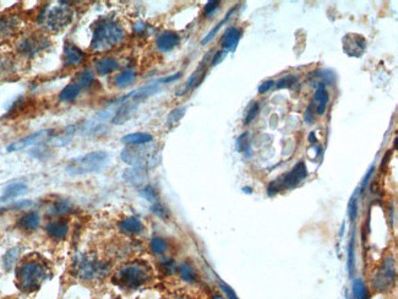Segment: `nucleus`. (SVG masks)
Masks as SVG:
<instances>
[{"instance_id": "nucleus-1", "label": "nucleus", "mask_w": 398, "mask_h": 299, "mask_svg": "<svg viewBox=\"0 0 398 299\" xmlns=\"http://www.w3.org/2000/svg\"><path fill=\"white\" fill-rule=\"evenodd\" d=\"M15 276L18 288L31 293L41 288L43 282L51 276V270L43 259L27 258L19 265Z\"/></svg>"}, {"instance_id": "nucleus-2", "label": "nucleus", "mask_w": 398, "mask_h": 299, "mask_svg": "<svg viewBox=\"0 0 398 299\" xmlns=\"http://www.w3.org/2000/svg\"><path fill=\"white\" fill-rule=\"evenodd\" d=\"M125 38V31L112 18H101L93 24L91 49L103 52L119 46Z\"/></svg>"}, {"instance_id": "nucleus-3", "label": "nucleus", "mask_w": 398, "mask_h": 299, "mask_svg": "<svg viewBox=\"0 0 398 299\" xmlns=\"http://www.w3.org/2000/svg\"><path fill=\"white\" fill-rule=\"evenodd\" d=\"M71 272L81 281H94L107 277L110 272V266L92 254H80L72 261Z\"/></svg>"}, {"instance_id": "nucleus-4", "label": "nucleus", "mask_w": 398, "mask_h": 299, "mask_svg": "<svg viewBox=\"0 0 398 299\" xmlns=\"http://www.w3.org/2000/svg\"><path fill=\"white\" fill-rule=\"evenodd\" d=\"M151 279L150 267L144 262H130L115 273L113 282L124 289H138Z\"/></svg>"}, {"instance_id": "nucleus-5", "label": "nucleus", "mask_w": 398, "mask_h": 299, "mask_svg": "<svg viewBox=\"0 0 398 299\" xmlns=\"http://www.w3.org/2000/svg\"><path fill=\"white\" fill-rule=\"evenodd\" d=\"M108 162H109V155L105 151H92L71 160L66 167V170L71 175L98 173L107 166Z\"/></svg>"}, {"instance_id": "nucleus-6", "label": "nucleus", "mask_w": 398, "mask_h": 299, "mask_svg": "<svg viewBox=\"0 0 398 299\" xmlns=\"http://www.w3.org/2000/svg\"><path fill=\"white\" fill-rule=\"evenodd\" d=\"M156 156H157V150L153 146H145V145L129 146L121 152V158L125 163L131 164L134 168L140 169L155 166L157 163Z\"/></svg>"}, {"instance_id": "nucleus-7", "label": "nucleus", "mask_w": 398, "mask_h": 299, "mask_svg": "<svg viewBox=\"0 0 398 299\" xmlns=\"http://www.w3.org/2000/svg\"><path fill=\"white\" fill-rule=\"evenodd\" d=\"M72 11L65 7H55L41 14L40 24L49 32H59L72 21Z\"/></svg>"}, {"instance_id": "nucleus-8", "label": "nucleus", "mask_w": 398, "mask_h": 299, "mask_svg": "<svg viewBox=\"0 0 398 299\" xmlns=\"http://www.w3.org/2000/svg\"><path fill=\"white\" fill-rule=\"evenodd\" d=\"M306 175H308L306 164L303 161L298 162L296 166L289 170L287 174L282 175V177L274 180L271 184H270L269 194L274 195L277 194V192L281 191V190H291L297 188V186L305 179Z\"/></svg>"}, {"instance_id": "nucleus-9", "label": "nucleus", "mask_w": 398, "mask_h": 299, "mask_svg": "<svg viewBox=\"0 0 398 299\" xmlns=\"http://www.w3.org/2000/svg\"><path fill=\"white\" fill-rule=\"evenodd\" d=\"M49 40L43 33L33 32L24 36L16 43V49L25 57H35L49 47Z\"/></svg>"}, {"instance_id": "nucleus-10", "label": "nucleus", "mask_w": 398, "mask_h": 299, "mask_svg": "<svg viewBox=\"0 0 398 299\" xmlns=\"http://www.w3.org/2000/svg\"><path fill=\"white\" fill-rule=\"evenodd\" d=\"M394 278H396L394 260L392 256H387L378 267L377 272L375 273L374 279H372V287L377 292H386L393 286Z\"/></svg>"}, {"instance_id": "nucleus-11", "label": "nucleus", "mask_w": 398, "mask_h": 299, "mask_svg": "<svg viewBox=\"0 0 398 299\" xmlns=\"http://www.w3.org/2000/svg\"><path fill=\"white\" fill-rule=\"evenodd\" d=\"M21 21L15 15L0 16V42H4L19 32Z\"/></svg>"}, {"instance_id": "nucleus-12", "label": "nucleus", "mask_w": 398, "mask_h": 299, "mask_svg": "<svg viewBox=\"0 0 398 299\" xmlns=\"http://www.w3.org/2000/svg\"><path fill=\"white\" fill-rule=\"evenodd\" d=\"M343 49L349 57H359L366 48V42L357 33H349L343 38Z\"/></svg>"}, {"instance_id": "nucleus-13", "label": "nucleus", "mask_w": 398, "mask_h": 299, "mask_svg": "<svg viewBox=\"0 0 398 299\" xmlns=\"http://www.w3.org/2000/svg\"><path fill=\"white\" fill-rule=\"evenodd\" d=\"M121 101H122V105L119 107V110L116 111L115 116L113 117V124L115 125H121L124 124V123H126L129 119H131V117L135 114L139 106V103L132 99H121Z\"/></svg>"}, {"instance_id": "nucleus-14", "label": "nucleus", "mask_w": 398, "mask_h": 299, "mask_svg": "<svg viewBox=\"0 0 398 299\" xmlns=\"http://www.w3.org/2000/svg\"><path fill=\"white\" fill-rule=\"evenodd\" d=\"M85 60V53L77 46L72 43H66L64 47V64L68 68H75V66L82 64Z\"/></svg>"}, {"instance_id": "nucleus-15", "label": "nucleus", "mask_w": 398, "mask_h": 299, "mask_svg": "<svg viewBox=\"0 0 398 299\" xmlns=\"http://www.w3.org/2000/svg\"><path fill=\"white\" fill-rule=\"evenodd\" d=\"M180 38L178 36V33L173 32V31H166V32L161 33L160 36L157 37V41H156V44H157V48L163 53H168L171 50H173L175 47L179 44Z\"/></svg>"}, {"instance_id": "nucleus-16", "label": "nucleus", "mask_w": 398, "mask_h": 299, "mask_svg": "<svg viewBox=\"0 0 398 299\" xmlns=\"http://www.w3.org/2000/svg\"><path fill=\"white\" fill-rule=\"evenodd\" d=\"M48 135H49V130L37 131V133L32 134V135L27 136V138L19 140V141L11 144L10 146L8 147V151H9V152H13V151L22 150V149H25V147H29V146H31V145H35V144H37V142L42 141V140H43L44 138H47Z\"/></svg>"}, {"instance_id": "nucleus-17", "label": "nucleus", "mask_w": 398, "mask_h": 299, "mask_svg": "<svg viewBox=\"0 0 398 299\" xmlns=\"http://www.w3.org/2000/svg\"><path fill=\"white\" fill-rule=\"evenodd\" d=\"M46 232L52 239L63 240L69 233V225L63 220L52 221L46 226Z\"/></svg>"}, {"instance_id": "nucleus-18", "label": "nucleus", "mask_w": 398, "mask_h": 299, "mask_svg": "<svg viewBox=\"0 0 398 299\" xmlns=\"http://www.w3.org/2000/svg\"><path fill=\"white\" fill-rule=\"evenodd\" d=\"M241 38V31L238 27H229L221 40V46L225 52H233L238 47Z\"/></svg>"}, {"instance_id": "nucleus-19", "label": "nucleus", "mask_w": 398, "mask_h": 299, "mask_svg": "<svg viewBox=\"0 0 398 299\" xmlns=\"http://www.w3.org/2000/svg\"><path fill=\"white\" fill-rule=\"evenodd\" d=\"M94 71L96 74H98L99 76H105V75H109L112 72L116 71L119 69V63L118 60L114 59V58L110 57H104V58H99L94 61Z\"/></svg>"}, {"instance_id": "nucleus-20", "label": "nucleus", "mask_w": 398, "mask_h": 299, "mask_svg": "<svg viewBox=\"0 0 398 299\" xmlns=\"http://www.w3.org/2000/svg\"><path fill=\"white\" fill-rule=\"evenodd\" d=\"M118 228L122 233L130 234V236H136V234H140L144 231V225L140 219H138L135 216H130L121 220L119 222Z\"/></svg>"}, {"instance_id": "nucleus-21", "label": "nucleus", "mask_w": 398, "mask_h": 299, "mask_svg": "<svg viewBox=\"0 0 398 299\" xmlns=\"http://www.w3.org/2000/svg\"><path fill=\"white\" fill-rule=\"evenodd\" d=\"M41 223L40 214L36 211H29L24 214L20 219L18 220V227L22 231L32 232L37 230Z\"/></svg>"}, {"instance_id": "nucleus-22", "label": "nucleus", "mask_w": 398, "mask_h": 299, "mask_svg": "<svg viewBox=\"0 0 398 299\" xmlns=\"http://www.w3.org/2000/svg\"><path fill=\"white\" fill-rule=\"evenodd\" d=\"M205 72H206V70L204 69V64L201 63V65H200L199 68L195 70L194 74L191 75L190 77H189L188 81H186L185 86H184L182 90L177 92L178 96H183V94H186L188 92H190L191 90H194V88L196 87V86L199 85L200 82H201L202 79H204Z\"/></svg>"}, {"instance_id": "nucleus-23", "label": "nucleus", "mask_w": 398, "mask_h": 299, "mask_svg": "<svg viewBox=\"0 0 398 299\" xmlns=\"http://www.w3.org/2000/svg\"><path fill=\"white\" fill-rule=\"evenodd\" d=\"M153 140V136L149 133H132L122 136L121 142L127 146H139V145L150 144Z\"/></svg>"}, {"instance_id": "nucleus-24", "label": "nucleus", "mask_w": 398, "mask_h": 299, "mask_svg": "<svg viewBox=\"0 0 398 299\" xmlns=\"http://www.w3.org/2000/svg\"><path fill=\"white\" fill-rule=\"evenodd\" d=\"M328 99H330L328 92L326 90V87L321 83V85L316 88L315 94H314V102L316 103V113L319 114V116H322V114H325V112H326Z\"/></svg>"}, {"instance_id": "nucleus-25", "label": "nucleus", "mask_w": 398, "mask_h": 299, "mask_svg": "<svg viewBox=\"0 0 398 299\" xmlns=\"http://www.w3.org/2000/svg\"><path fill=\"white\" fill-rule=\"evenodd\" d=\"M27 191V185L21 181L18 183H11L7 186L4 190V194L0 197V201H9L15 199V197L20 196V195L25 194Z\"/></svg>"}, {"instance_id": "nucleus-26", "label": "nucleus", "mask_w": 398, "mask_h": 299, "mask_svg": "<svg viewBox=\"0 0 398 299\" xmlns=\"http://www.w3.org/2000/svg\"><path fill=\"white\" fill-rule=\"evenodd\" d=\"M81 90L82 88L80 87V86L77 85L75 81H72V82L69 83V85H66L65 87L61 90L60 94H59L60 102H64V103L72 102V101H75L77 98V97H79Z\"/></svg>"}, {"instance_id": "nucleus-27", "label": "nucleus", "mask_w": 398, "mask_h": 299, "mask_svg": "<svg viewBox=\"0 0 398 299\" xmlns=\"http://www.w3.org/2000/svg\"><path fill=\"white\" fill-rule=\"evenodd\" d=\"M72 210H74V206H72L70 201L57 200L49 208V214L54 215V216H61V215L70 214V212H72Z\"/></svg>"}, {"instance_id": "nucleus-28", "label": "nucleus", "mask_w": 398, "mask_h": 299, "mask_svg": "<svg viewBox=\"0 0 398 299\" xmlns=\"http://www.w3.org/2000/svg\"><path fill=\"white\" fill-rule=\"evenodd\" d=\"M179 275L180 277L183 278V281L188 282V283H194V282H196V271L193 266H191L189 262H183L182 265L179 266Z\"/></svg>"}, {"instance_id": "nucleus-29", "label": "nucleus", "mask_w": 398, "mask_h": 299, "mask_svg": "<svg viewBox=\"0 0 398 299\" xmlns=\"http://www.w3.org/2000/svg\"><path fill=\"white\" fill-rule=\"evenodd\" d=\"M136 77V74L134 70H125V71L120 72L119 75H116L115 80H114V82H115V85L118 86V87H126V86L131 85L134 82V80H135Z\"/></svg>"}, {"instance_id": "nucleus-30", "label": "nucleus", "mask_w": 398, "mask_h": 299, "mask_svg": "<svg viewBox=\"0 0 398 299\" xmlns=\"http://www.w3.org/2000/svg\"><path fill=\"white\" fill-rule=\"evenodd\" d=\"M354 262H355V234L354 232L350 236L349 244H348V259H347V267L349 275H353L354 271Z\"/></svg>"}, {"instance_id": "nucleus-31", "label": "nucleus", "mask_w": 398, "mask_h": 299, "mask_svg": "<svg viewBox=\"0 0 398 299\" xmlns=\"http://www.w3.org/2000/svg\"><path fill=\"white\" fill-rule=\"evenodd\" d=\"M19 256H20V249L19 248H13V249L8 250V253L4 255V259H3V265H4V269L10 271L15 266V264L18 262Z\"/></svg>"}, {"instance_id": "nucleus-32", "label": "nucleus", "mask_w": 398, "mask_h": 299, "mask_svg": "<svg viewBox=\"0 0 398 299\" xmlns=\"http://www.w3.org/2000/svg\"><path fill=\"white\" fill-rule=\"evenodd\" d=\"M124 178L129 181V183L138 185V184H141L145 180V170L140 168H132L130 170H125Z\"/></svg>"}, {"instance_id": "nucleus-33", "label": "nucleus", "mask_w": 398, "mask_h": 299, "mask_svg": "<svg viewBox=\"0 0 398 299\" xmlns=\"http://www.w3.org/2000/svg\"><path fill=\"white\" fill-rule=\"evenodd\" d=\"M352 294L354 299H367V289L365 283L361 278L354 279L352 287Z\"/></svg>"}, {"instance_id": "nucleus-34", "label": "nucleus", "mask_w": 398, "mask_h": 299, "mask_svg": "<svg viewBox=\"0 0 398 299\" xmlns=\"http://www.w3.org/2000/svg\"><path fill=\"white\" fill-rule=\"evenodd\" d=\"M74 81L81 88H88L92 83H93L94 76L90 70H83V71H81L79 75H77V77Z\"/></svg>"}, {"instance_id": "nucleus-35", "label": "nucleus", "mask_w": 398, "mask_h": 299, "mask_svg": "<svg viewBox=\"0 0 398 299\" xmlns=\"http://www.w3.org/2000/svg\"><path fill=\"white\" fill-rule=\"evenodd\" d=\"M167 248H168L167 242L161 237H156L151 240V250L156 255H162L167 251Z\"/></svg>"}, {"instance_id": "nucleus-36", "label": "nucleus", "mask_w": 398, "mask_h": 299, "mask_svg": "<svg viewBox=\"0 0 398 299\" xmlns=\"http://www.w3.org/2000/svg\"><path fill=\"white\" fill-rule=\"evenodd\" d=\"M185 111L186 110L184 107H178L169 113L168 118H167V124L169 125V128L174 127V125H177L182 120L184 114H185Z\"/></svg>"}, {"instance_id": "nucleus-37", "label": "nucleus", "mask_w": 398, "mask_h": 299, "mask_svg": "<svg viewBox=\"0 0 398 299\" xmlns=\"http://www.w3.org/2000/svg\"><path fill=\"white\" fill-rule=\"evenodd\" d=\"M141 196L144 199H146L149 203H151L152 205L156 203H160V197H158V192L156 191V189L151 185H146L145 188L140 191Z\"/></svg>"}, {"instance_id": "nucleus-38", "label": "nucleus", "mask_w": 398, "mask_h": 299, "mask_svg": "<svg viewBox=\"0 0 398 299\" xmlns=\"http://www.w3.org/2000/svg\"><path fill=\"white\" fill-rule=\"evenodd\" d=\"M357 195H358V190H355L354 194L352 195L350 197L349 204H348V216L352 222H354L357 220L358 216V201H357Z\"/></svg>"}, {"instance_id": "nucleus-39", "label": "nucleus", "mask_w": 398, "mask_h": 299, "mask_svg": "<svg viewBox=\"0 0 398 299\" xmlns=\"http://www.w3.org/2000/svg\"><path fill=\"white\" fill-rule=\"evenodd\" d=\"M234 10H235V9H232V10H230V11H229V13H228V14H227V16H225V18L223 19V20H222L221 22H219V24H218V25H217V26H216V27H214V29H212V30H211V31H210V33H208V35H207V36H206V37L204 38V40H202V42H201V43H202V44H206V43H208V42H210L211 40H212V38L214 37V36H216V33H217V32H218V31H219V30H221V29H222V26H223V25L225 24V22H227L228 20H229V18H230V16H232V14H233V13H234Z\"/></svg>"}, {"instance_id": "nucleus-40", "label": "nucleus", "mask_w": 398, "mask_h": 299, "mask_svg": "<svg viewBox=\"0 0 398 299\" xmlns=\"http://www.w3.org/2000/svg\"><path fill=\"white\" fill-rule=\"evenodd\" d=\"M151 210H152L153 214H155L157 217H160V219H162V220L168 219V216H169L168 210L164 208V206L161 203L153 204Z\"/></svg>"}, {"instance_id": "nucleus-41", "label": "nucleus", "mask_w": 398, "mask_h": 299, "mask_svg": "<svg viewBox=\"0 0 398 299\" xmlns=\"http://www.w3.org/2000/svg\"><path fill=\"white\" fill-rule=\"evenodd\" d=\"M236 150L239 152H249V146H247V133H244L236 140Z\"/></svg>"}, {"instance_id": "nucleus-42", "label": "nucleus", "mask_w": 398, "mask_h": 299, "mask_svg": "<svg viewBox=\"0 0 398 299\" xmlns=\"http://www.w3.org/2000/svg\"><path fill=\"white\" fill-rule=\"evenodd\" d=\"M297 81V77L296 76H292V75H288V76H286V77H283V79H281L280 81H278V82H276L277 83V88H288V87H291L292 85H293L294 82H296Z\"/></svg>"}, {"instance_id": "nucleus-43", "label": "nucleus", "mask_w": 398, "mask_h": 299, "mask_svg": "<svg viewBox=\"0 0 398 299\" xmlns=\"http://www.w3.org/2000/svg\"><path fill=\"white\" fill-rule=\"evenodd\" d=\"M162 269L167 275H172L177 271V265L172 259H164L162 261Z\"/></svg>"}, {"instance_id": "nucleus-44", "label": "nucleus", "mask_w": 398, "mask_h": 299, "mask_svg": "<svg viewBox=\"0 0 398 299\" xmlns=\"http://www.w3.org/2000/svg\"><path fill=\"white\" fill-rule=\"evenodd\" d=\"M218 7H219V2H216V0H213V2H208L207 4L205 5V9H204L205 16H207V18L212 16L214 11L218 9Z\"/></svg>"}, {"instance_id": "nucleus-45", "label": "nucleus", "mask_w": 398, "mask_h": 299, "mask_svg": "<svg viewBox=\"0 0 398 299\" xmlns=\"http://www.w3.org/2000/svg\"><path fill=\"white\" fill-rule=\"evenodd\" d=\"M257 112H258V103H254V105L251 106V108L249 110V112H247L244 124H250V123L255 119V117L257 116Z\"/></svg>"}, {"instance_id": "nucleus-46", "label": "nucleus", "mask_w": 398, "mask_h": 299, "mask_svg": "<svg viewBox=\"0 0 398 299\" xmlns=\"http://www.w3.org/2000/svg\"><path fill=\"white\" fill-rule=\"evenodd\" d=\"M219 284H221V288L224 292V294L227 295L228 299H239L238 297H236L234 290L230 288V287L228 286V284H225L224 282H219Z\"/></svg>"}, {"instance_id": "nucleus-47", "label": "nucleus", "mask_w": 398, "mask_h": 299, "mask_svg": "<svg viewBox=\"0 0 398 299\" xmlns=\"http://www.w3.org/2000/svg\"><path fill=\"white\" fill-rule=\"evenodd\" d=\"M374 170H375V167H374V166L370 167L369 170H367V173L365 174V177H364L363 181H361V186H360V190H361V191H360V192H363L364 190H365V188L367 186V184H369V180L371 179L372 174H374Z\"/></svg>"}, {"instance_id": "nucleus-48", "label": "nucleus", "mask_w": 398, "mask_h": 299, "mask_svg": "<svg viewBox=\"0 0 398 299\" xmlns=\"http://www.w3.org/2000/svg\"><path fill=\"white\" fill-rule=\"evenodd\" d=\"M275 83L276 82L274 80H267V81H265V82H262L260 86H258V93L262 94V93H266V92H269L272 87H274Z\"/></svg>"}, {"instance_id": "nucleus-49", "label": "nucleus", "mask_w": 398, "mask_h": 299, "mask_svg": "<svg viewBox=\"0 0 398 299\" xmlns=\"http://www.w3.org/2000/svg\"><path fill=\"white\" fill-rule=\"evenodd\" d=\"M225 55H227V52H225V50H222V52H218V53H217V54H214L213 59H212V61H211V64H212V66L218 65V64L221 63V61L224 59Z\"/></svg>"}, {"instance_id": "nucleus-50", "label": "nucleus", "mask_w": 398, "mask_h": 299, "mask_svg": "<svg viewBox=\"0 0 398 299\" xmlns=\"http://www.w3.org/2000/svg\"><path fill=\"white\" fill-rule=\"evenodd\" d=\"M304 120L308 124H313L314 123V113H313V103L308 107L305 114H304Z\"/></svg>"}, {"instance_id": "nucleus-51", "label": "nucleus", "mask_w": 398, "mask_h": 299, "mask_svg": "<svg viewBox=\"0 0 398 299\" xmlns=\"http://www.w3.org/2000/svg\"><path fill=\"white\" fill-rule=\"evenodd\" d=\"M309 140H310V142H313V140H314V141H316V139H315V133H314V131H311L310 135H309Z\"/></svg>"}, {"instance_id": "nucleus-52", "label": "nucleus", "mask_w": 398, "mask_h": 299, "mask_svg": "<svg viewBox=\"0 0 398 299\" xmlns=\"http://www.w3.org/2000/svg\"><path fill=\"white\" fill-rule=\"evenodd\" d=\"M213 299H223V298H222V297H221V295H214V297H213Z\"/></svg>"}, {"instance_id": "nucleus-53", "label": "nucleus", "mask_w": 398, "mask_h": 299, "mask_svg": "<svg viewBox=\"0 0 398 299\" xmlns=\"http://www.w3.org/2000/svg\"><path fill=\"white\" fill-rule=\"evenodd\" d=\"M347 299H353V298H350V297H349V295H347Z\"/></svg>"}, {"instance_id": "nucleus-54", "label": "nucleus", "mask_w": 398, "mask_h": 299, "mask_svg": "<svg viewBox=\"0 0 398 299\" xmlns=\"http://www.w3.org/2000/svg\"><path fill=\"white\" fill-rule=\"evenodd\" d=\"M177 299H186V298H177Z\"/></svg>"}]
</instances>
